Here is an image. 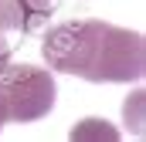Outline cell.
Masks as SVG:
<instances>
[{
    "label": "cell",
    "mask_w": 146,
    "mask_h": 142,
    "mask_svg": "<svg viewBox=\"0 0 146 142\" xmlns=\"http://www.w3.org/2000/svg\"><path fill=\"white\" fill-rule=\"evenodd\" d=\"M54 10V0H0V31H37Z\"/></svg>",
    "instance_id": "obj_3"
},
{
    "label": "cell",
    "mask_w": 146,
    "mask_h": 142,
    "mask_svg": "<svg viewBox=\"0 0 146 142\" xmlns=\"http://www.w3.org/2000/svg\"><path fill=\"white\" fill-rule=\"evenodd\" d=\"M109 122H99V118H88V122H82L78 129H72V139H82V135H106V139H115V132L106 129Z\"/></svg>",
    "instance_id": "obj_4"
},
{
    "label": "cell",
    "mask_w": 146,
    "mask_h": 142,
    "mask_svg": "<svg viewBox=\"0 0 146 142\" xmlns=\"http://www.w3.org/2000/svg\"><path fill=\"white\" fill-rule=\"evenodd\" d=\"M41 54L51 71L78 74L85 81H139L146 71V41L106 20H72L44 34Z\"/></svg>",
    "instance_id": "obj_1"
},
{
    "label": "cell",
    "mask_w": 146,
    "mask_h": 142,
    "mask_svg": "<svg viewBox=\"0 0 146 142\" xmlns=\"http://www.w3.org/2000/svg\"><path fill=\"white\" fill-rule=\"evenodd\" d=\"M3 122H7V108H3V95H0V129H3Z\"/></svg>",
    "instance_id": "obj_6"
},
{
    "label": "cell",
    "mask_w": 146,
    "mask_h": 142,
    "mask_svg": "<svg viewBox=\"0 0 146 142\" xmlns=\"http://www.w3.org/2000/svg\"><path fill=\"white\" fill-rule=\"evenodd\" d=\"M10 64V44H7V37L0 34V71Z\"/></svg>",
    "instance_id": "obj_5"
},
{
    "label": "cell",
    "mask_w": 146,
    "mask_h": 142,
    "mask_svg": "<svg viewBox=\"0 0 146 142\" xmlns=\"http://www.w3.org/2000/svg\"><path fill=\"white\" fill-rule=\"evenodd\" d=\"M54 74L37 64H7L0 71V95L10 122H37L54 108Z\"/></svg>",
    "instance_id": "obj_2"
}]
</instances>
